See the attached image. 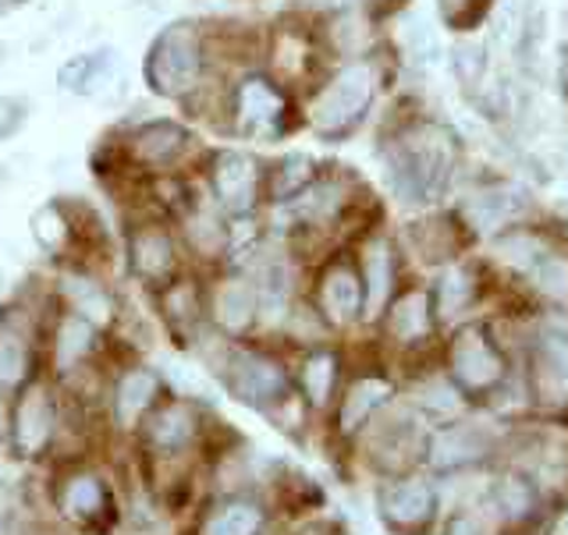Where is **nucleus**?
Here are the masks:
<instances>
[{
  "mask_svg": "<svg viewBox=\"0 0 568 535\" xmlns=\"http://www.w3.org/2000/svg\"><path fill=\"white\" fill-rule=\"evenodd\" d=\"M114 75V53L100 50V53H82V58H71L61 68V85L75 89V93H97V89Z\"/></svg>",
  "mask_w": 568,
  "mask_h": 535,
  "instance_id": "obj_9",
  "label": "nucleus"
},
{
  "mask_svg": "<svg viewBox=\"0 0 568 535\" xmlns=\"http://www.w3.org/2000/svg\"><path fill=\"white\" fill-rule=\"evenodd\" d=\"M256 528H260V511L248 504H235L210 522L206 535H256Z\"/></svg>",
  "mask_w": 568,
  "mask_h": 535,
  "instance_id": "obj_26",
  "label": "nucleus"
},
{
  "mask_svg": "<svg viewBox=\"0 0 568 535\" xmlns=\"http://www.w3.org/2000/svg\"><path fill=\"white\" fill-rule=\"evenodd\" d=\"M452 362H455L458 380L466 387H490L497 377H501V359H497L494 348L473 330H466L455 341Z\"/></svg>",
  "mask_w": 568,
  "mask_h": 535,
  "instance_id": "obj_4",
  "label": "nucleus"
},
{
  "mask_svg": "<svg viewBox=\"0 0 568 535\" xmlns=\"http://www.w3.org/2000/svg\"><path fill=\"white\" fill-rule=\"evenodd\" d=\"M195 75H200V40H195V29L185 22L164 29L146 58L150 85L164 96H178L192 89Z\"/></svg>",
  "mask_w": 568,
  "mask_h": 535,
  "instance_id": "obj_1",
  "label": "nucleus"
},
{
  "mask_svg": "<svg viewBox=\"0 0 568 535\" xmlns=\"http://www.w3.org/2000/svg\"><path fill=\"white\" fill-rule=\"evenodd\" d=\"M466 213L476 230H497L519 213V203H515V195L508 192H484L466 203Z\"/></svg>",
  "mask_w": 568,
  "mask_h": 535,
  "instance_id": "obj_14",
  "label": "nucleus"
},
{
  "mask_svg": "<svg viewBox=\"0 0 568 535\" xmlns=\"http://www.w3.org/2000/svg\"><path fill=\"white\" fill-rule=\"evenodd\" d=\"M529 277L537 280V288H540L544 295L558 298V301H568V263H565V259L544 253L537 263H532Z\"/></svg>",
  "mask_w": 568,
  "mask_h": 535,
  "instance_id": "obj_24",
  "label": "nucleus"
},
{
  "mask_svg": "<svg viewBox=\"0 0 568 535\" xmlns=\"http://www.w3.org/2000/svg\"><path fill=\"white\" fill-rule=\"evenodd\" d=\"M316 4H345V0H316Z\"/></svg>",
  "mask_w": 568,
  "mask_h": 535,
  "instance_id": "obj_40",
  "label": "nucleus"
},
{
  "mask_svg": "<svg viewBox=\"0 0 568 535\" xmlns=\"http://www.w3.org/2000/svg\"><path fill=\"white\" fill-rule=\"evenodd\" d=\"M213 312H217L221 327L239 333L245 330L248 323H253V312H256V291L248 288V284L242 280H231L224 284V288L217 291V301H213Z\"/></svg>",
  "mask_w": 568,
  "mask_h": 535,
  "instance_id": "obj_11",
  "label": "nucleus"
},
{
  "mask_svg": "<svg viewBox=\"0 0 568 535\" xmlns=\"http://www.w3.org/2000/svg\"><path fill=\"white\" fill-rule=\"evenodd\" d=\"M156 394V377L150 369H135L118 383V419L121 425H132L150 408Z\"/></svg>",
  "mask_w": 568,
  "mask_h": 535,
  "instance_id": "obj_13",
  "label": "nucleus"
},
{
  "mask_svg": "<svg viewBox=\"0 0 568 535\" xmlns=\"http://www.w3.org/2000/svg\"><path fill=\"white\" fill-rule=\"evenodd\" d=\"M540 369L544 377L555 383L558 394H568V333L547 330L540 344Z\"/></svg>",
  "mask_w": 568,
  "mask_h": 535,
  "instance_id": "obj_18",
  "label": "nucleus"
},
{
  "mask_svg": "<svg viewBox=\"0 0 568 535\" xmlns=\"http://www.w3.org/2000/svg\"><path fill=\"white\" fill-rule=\"evenodd\" d=\"M373 100V75L366 64H352L337 75L313 106V124L320 132H342L359 117Z\"/></svg>",
  "mask_w": 568,
  "mask_h": 535,
  "instance_id": "obj_2",
  "label": "nucleus"
},
{
  "mask_svg": "<svg viewBox=\"0 0 568 535\" xmlns=\"http://www.w3.org/2000/svg\"><path fill=\"white\" fill-rule=\"evenodd\" d=\"M231 387L248 404H266L284 390V372L260 354H235L231 362Z\"/></svg>",
  "mask_w": 568,
  "mask_h": 535,
  "instance_id": "obj_3",
  "label": "nucleus"
},
{
  "mask_svg": "<svg viewBox=\"0 0 568 535\" xmlns=\"http://www.w3.org/2000/svg\"><path fill=\"white\" fill-rule=\"evenodd\" d=\"M150 436H153L156 447H168V451L182 447V443L192 436V415L185 412V408H178V404L174 408H164V412L153 419Z\"/></svg>",
  "mask_w": 568,
  "mask_h": 535,
  "instance_id": "obj_22",
  "label": "nucleus"
},
{
  "mask_svg": "<svg viewBox=\"0 0 568 535\" xmlns=\"http://www.w3.org/2000/svg\"><path fill=\"white\" fill-rule=\"evenodd\" d=\"M64 504H68L71 514H75V518H93V514H100V507H103V486L97 483L93 475H82V479H75V483L68 486Z\"/></svg>",
  "mask_w": 568,
  "mask_h": 535,
  "instance_id": "obj_25",
  "label": "nucleus"
},
{
  "mask_svg": "<svg viewBox=\"0 0 568 535\" xmlns=\"http://www.w3.org/2000/svg\"><path fill=\"white\" fill-rule=\"evenodd\" d=\"M213 185H217V195L227 209L245 213L253 206L256 195V167L253 160L242 153H221L217 171H213Z\"/></svg>",
  "mask_w": 568,
  "mask_h": 535,
  "instance_id": "obj_5",
  "label": "nucleus"
},
{
  "mask_svg": "<svg viewBox=\"0 0 568 535\" xmlns=\"http://www.w3.org/2000/svg\"><path fill=\"white\" fill-rule=\"evenodd\" d=\"M310 177V160L306 156H288L281 164V171H277V182H274V192L281 195H292V192H298V185L306 182Z\"/></svg>",
  "mask_w": 568,
  "mask_h": 535,
  "instance_id": "obj_34",
  "label": "nucleus"
},
{
  "mask_svg": "<svg viewBox=\"0 0 568 535\" xmlns=\"http://www.w3.org/2000/svg\"><path fill=\"white\" fill-rule=\"evenodd\" d=\"M61 291L71 298V306L79 312H85L93 323H106V316H111V301L100 291V284H93L89 277H79V274H68L61 280Z\"/></svg>",
  "mask_w": 568,
  "mask_h": 535,
  "instance_id": "obj_16",
  "label": "nucleus"
},
{
  "mask_svg": "<svg viewBox=\"0 0 568 535\" xmlns=\"http://www.w3.org/2000/svg\"><path fill=\"white\" fill-rule=\"evenodd\" d=\"M363 301V284L352 270H331L324 280V306L337 319V323H348V319L359 312Z\"/></svg>",
  "mask_w": 568,
  "mask_h": 535,
  "instance_id": "obj_12",
  "label": "nucleus"
},
{
  "mask_svg": "<svg viewBox=\"0 0 568 535\" xmlns=\"http://www.w3.org/2000/svg\"><path fill=\"white\" fill-rule=\"evenodd\" d=\"M430 319H426V298L423 295H405L395 312H390V330H395L398 341H416L426 333Z\"/></svg>",
  "mask_w": 568,
  "mask_h": 535,
  "instance_id": "obj_20",
  "label": "nucleus"
},
{
  "mask_svg": "<svg viewBox=\"0 0 568 535\" xmlns=\"http://www.w3.org/2000/svg\"><path fill=\"white\" fill-rule=\"evenodd\" d=\"M416 401L426 404V408H434L437 415H458L462 412V401L455 390L444 383V380H430V383H423L416 390Z\"/></svg>",
  "mask_w": 568,
  "mask_h": 535,
  "instance_id": "obj_31",
  "label": "nucleus"
},
{
  "mask_svg": "<svg viewBox=\"0 0 568 535\" xmlns=\"http://www.w3.org/2000/svg\"><path fill=\"white\" fill-rule=\"evenodd\" d=\"M408 43H413V53L423 61H430L434 53V29L423 22V18H408Z\"/></svg>",
  "mask_w": 568,
  "mask_h": 535,
  "instance_id": "obj_36",
  "label": "nucleus"
},
{
  "mask_svg": "<svg viewBox=\"0 0 568 535\" xmlns=\"http://www.w3.org/2000/svg\"><path fill=\"white\" fill-rule=\"evenodd\" d=\"M284 295H288V270H284V263H274L271 270H263V301L271 309H281Z\"/></svg>",
  "mask_w": 568,
  "mask_h": 535,
  "instance_id": "obj_35",
  "label": "nucleus"
},
{
  "mask_svg": "<svg viewBox=\"0 0 568 535\" xmlns=\"http://www.w3.org/2000/svg\"><path fill=\"white\" fill-rule=\"evenodd\" d=\"M32 235L36 241H40L43 248H58L64 241V220L58 217V209H40L36 213V220H32Z\"/></svg>",
  "mask_w": 568,
  "mask_h": 535,
  "instance_id": "obj_33",
  "label": "nucleus"
},
{
  "mask_svg": "<svg viewBox=\"0 0 568 535\" xmlns=\"http://www.w3.org/2000/svg\"><path fill=\"white\" fill-rule=\"evenodd\" d=\"M366 284H369V295H366V309L369 316H377L384 298H387V288H390V253L387 245H373L369 256H366Z\"/></svg>",
  "mask_w": 568,
  "mask_h": 535,
  "instance_id": "obj_23",
  "label": "nucleus"
},
{
  "mask_svg": "<svg viewBox=\"0 0 568 535\" xmlns=\"http://www.w3.org/2000/svg\"><path fill=\"white\" fill-rule=\"evenodd\" d=\"M53 425V408L40 387H32L29 394L18 404V419H14V433H18V447L26 454H36L47 443Z\"/></svg>",
  "mask_w": 568,
  "mask_h": 535,
  "instance_id": "obj_6",
  "label": "nucleus"
},
{
  "mask_svg": "<svg viewBox=\"0 0 568 535\" xmlns=\"http://www.w3.org/2000/svg\"><path fill=\"white\" fill-rule=\"evenodd\" d=\"M490 447V433L479 425H466V430H448L434 440V465H462V461L479 457Z\"/></svg>",
  "mask_w": 568,
  "mask_h": 535,
  "instance_id": "obj_10",
  "label": "nucleus"
},
{
  "mask_svg": "<svg viewBox=\"0 0 568 535\" xmlns=\"http://www.w3.org/2000/svg\"><path fill=\"white\" fill-rule=\"evenodd\" d=\"M331 383H334V359L331 354H316V359H310L306 372H302V387H306L310 401L324 404L331 394Z\"/></svg>",
  "mask_w": 568,
  "mask_h": 535,
  "instance_id": "obj_29",
  "label": "nucleus"
},
{
  "mask_svg": "<svg viewBox=\"0 0 568 535\" xmlns=\"http://www.w3.org/2000/svg\"><path fill=\"white\" fill-rule=\"evenodd\" d=\"M390 398V387L384 380H359L345 398V408H342V430L352 433L359 430V422L373 412L377 404H384Z\"/></svg>",
  "mask_w": 568,
  "mask_h": 535,
  "instance_id": "obj_15",
  "label": "nucleus"
},
{
  "mask_svg": "<svg viewBox=\"0 0 568 535\" xmlns=\"http://www.w3.org/2000/svg\"><path fill=\"white\" fill-rule=\"evenodd\" d=\"M132 256H135V266L139 274L146 277H160L171 266V245L164 235H156V230H142L132 245Z\"/></svg>",
  "mask_w": 568,
  "mask_h": 535,
  "instance_id": "obj_21",
  "label": "nucleus"
},
{
  "mask_svg": "<svg viewBox=\"0 0 568 535\" xmlns=\"http://www.w3.org/2000/svg\"><path fill=\"white\" fill-rule=\"evenodd\" d=\"M466 4H469V0H440V8L448 11V14H458Z\"/></svg>",
  "mask_w": 568,
  "mask_h": 535,
  "instance_id": "obj_37",
  "label": "nucleus"
},
{
  "mask_svg": "<svg viewBox=\"0 0 568 535\" xmlns=\"http://www.w3.org/2000/svg\"><path fill=\"white\" fill-rule=\"evenodd\" d=\"M89 348H93V323H89V319H79V316L64 319L58 330V366L71 369Z\"/></svg>",
  "mask_w": 568,
  "mask_h": 535,
  "instance_id": "obj_19",
  "label": "nucleus"
},
{
  "mask_svg": "<svg viewBox=\"0 0 568 535\" xmlns=\"http://www.w3.org/2000/svg\"><path fill=\"white\" fill-rule=\"evenodd\" d=\"M4 511H8V490L0 486V518H4Z\"/></svg>",
  "mask_w": 568,
  "mask_h": 535,
  "instance_id": "obj_38",
  "label": "nucleus"
},
{
  "mask_svg": "<svg viewBox=\"0 0 568 535\" xmlns=\"http://www.w3.org/2000/svg\"><path fill=\"white\" fill-rule=\"evenodd\" d=\"M452 64H455L458 82H462V85H469V89H476L479 82H484V75H487V53H484V47H479V43H469V40L455 47Z\"/></svg>",
  "mask_w": 568,
  "mask_h": 535,
  "instance_id": "obj_27",
  "label": "nucleus"
},
{
  "mask_svg": "<svg viewBox=\"0 0 568 535\" xmlns=\"http://www.w3.org/2000/svg\"><path fill=\"white\" fill-rule=\"evenodd\" d=\"M434 511V493L423 483H402L384 493V514L398 525H416L426 522Z\"/></svg>",
  "mask_w": 568,
  "mask_h": 535,
  "instance_id": "obj_8",
  "label": "nucleus"
},
{
  "mask_svg": "<svg viewBox=\"0 0 568 535\" xmlns=\"http://www.w3.org/2000/svg\"><path fill=\"white\" fill-rule=\"evenodd\" d=\"M168 380L182 398H210V380L203 377L200 369H192L185 362H168Z\"/></svg>",
  "mask_w": 568,
  "mask_h": 535,
  "instance_id": "obj_30",
  "label": "nucleus"
},
{
  "mask_svg": "<svg viewBox=\"0 0 568 535\" xmlns=\"http://www.w3.org/2000/svg\"><path fill=\"white\" fill-rule=\"evenodd\" d=\"M26 377V344L18 337H0V383H18Z\"/></svg>",
  "mask_w": 568,
  "mask_h": 535,
  "instance_id": "obj_32",
  "label": "nucleus"
},
{
  "mask_svg": "<svg viewBox=\"0 0 568 535\" xmlns=\"http://www.w3.org/2000/svg\"><path fill=\"white\" fill-rule=\"evenodd\" d=\"M469 298H473V280L462 270H448L440 277V316L444 319H455L466 309Z\"/></svg>",
  "mask_w": 568,
  "mask_h": 535,
  "instance_id": "obj_28",
  "label": "nucleus"
},
{
  "mask_svg": "<svg viewBox=\"0 0 568 535\" xmlns=\"http://www.w3.org/2000/svg\"><path fill=\"white\" fill-rule=\"evenodd\" d=\"M284 111V100L277 96V89L274 85H266L260 79H248L242 89H239V117L245 128H271V124L281 117Z\"/></svg>",
  "mask_w": 568,
  "mask_h": 535,
  "instance_id": "obj_7",
  "label": "nucleus"
},
{
  "mask_svg": "<svg viewBox=\"0 0 568 535\" xmlns=\"http://www.w3.org/2000/svg\"><path fill=\"white\" fill-rule=\"evenodd\" d=\"M182 146H185V132L178 128V124H168V121L150 124V128H142L135 135V150L146 160H171Z\"/></svg>",
  "mask_w": 568,
  "mask_h": 535,
  "instance_id": "obj_17",
  "label": "nucleus"
},
{
  "mask_svg": "<svg viewBox=\"0 0 568 535\" xmlns=\"http://www.w3.org/2000/svg\"><path fill=\"white\" fill-rule=\"evenodd\" d=\"M555 535H568V514H565V518L555 525Z\"/></svg>",
  "mask_w": 568,
  "mask_h": 535,
  "instance_id": "obj_39",
  "label": "nucleus"
},
{
  "mask_svg": "<svg viewBox=\"0 0 568 535\" xmlns=\"http://www.w3.org/2000/svg\"><path fill=\"white\" fill-rule=\"evenodd\" d=\"M0 436H4V408H0Z\"/></svg>",
  "mask_w": 568,
  "mask_h": 535,
  "instance_id": "obj_41",
  "label": "nucleus"
}]
</instances>
